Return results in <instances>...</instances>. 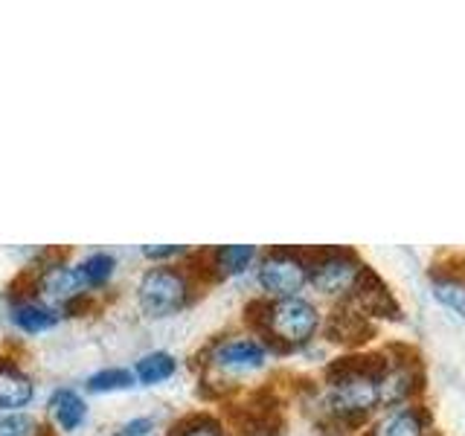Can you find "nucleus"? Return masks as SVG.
I'll return each instance as SVG.
<instances>
[{"instance_id":"1","label":"nucleus","mask_w":465,"mask_h":436,"mask_svg":"<svg viewBox=\"0 0 465 436\" xmlns=\"http://www.w3.org/2000/svg\"><path fill=\"white\" fill-rule=\"evenodd\" d=\"M378 378H381V363H352L341 370L329 390V407L341 419L367 416L381 404Z\"/></svg>"},{"instance_id":"2","label":"nucleus","mask_w":465,"mask_h":436,"mask_svg":"<svg viewBox=\"0 0 465 436\" xmlns=\"http://www.w3.org/2000/svg\"><path fill=\"white\" fill-rule=\"evenodd\" d=\"M320 326V312L302 297H282L268 305V329L276 341L288 346H302L314 338Z\"/></svg>"},{"instance_id":"3","label":"nucleus","mask_w":465,"mask_h":436,"mask_svg":"<svg viewBox=\"0 0 465 436\" xmlns=\"http://www.w3.org/2000/svg\"><path fill=\"white\" fill-rule=\"evenodd\" d=\"M363 271L367 268H363L352 253L334 251V253L320 256L314 265H309V280L320 294L343 297V294H352V291L358 288Z\"/></svg>"},{"instance_id":"4","label":"nucleus","mask_w":465,"mask_h":436,"mask_svg":"<svg viewBox=\"0 0 465 436\" xmlns=\"http://www.w3.org/2000/svg\"><path fill=\"white\" fill-rule=\"evenodd\" d=\"M186 302V280L172 268H152L140 282V305L145 314L166 317Z\"/></svg>"},{"instance_id":"5","label":"nucleus","mask_w":465,"mask_h":436,"mask_svg":"<svg viewBox=\"0 0 465 436\" xmlns=\"http://www.w3.org/2000/svg\"><path fill=\"white\" fill-rule=\"evenodd\" d=\"M309 282V265L288 251H276L262 259L259 265V285L273 294L276 300L282 297H297V291Z\"/></svg>"},{"instance_id":"6","label":"nucleus","mask_w":465,"mask_h":436,"mask_svg":"<svg viewBox=\"0 0 465 436\" xmlns=\"http://www.w3.org/2000/svg\"><path fill=\"white\" fill-rule=\"evenodd\" d=\"M428 431H430V413L425 407L401 404L378 419L370 436H428Z\"/></svg>"},{"instance_id":"7","label":"nucleus","mask_w":465,"mask_h":436,"mask_svg":"<svg viewBox=\"0 0 465 436\" xmlns=\"http://www.w3.org/2000/svg\"><path fill=\"white\" fill-rule=\"evenodd\" d=\"M378 390H381V407H401L416 392V363L404 361H387L381 363V378H378Z\"/></svg>"},{"instance_id":"8","label":"nucleus","mask_w":465,"mask_h":436,"mask_svg":"<svg viewBox=\"0 0 465 436\" xmlns=\"http://www.w3.org/2000/svg\"><path fill=\"white\" fill-rule=\"evenodd\" d=\"M215 363L224 370H259L265 363V346L256 343L253 338H232L215 349Z\"/></svg>"},{"instance_id":"9","label":"nucleus","mask_w":465,"mask_h":436,"mask_svg":"<svg viewBox=\"0 0 465 436\" xmlns=\"http://www.w3.org/2000/svg\"><path fill=\"white\" fill-rule=\"evenodd\" d=\"M352 294H358V302L361 309L367 314H381V317H399V302L392 300L390 288L378 280V276L372 271H363L358 288L352 291Z\"/></svg>"},{"instance_id":"10","label":"nucleus","mask_w":465,"mask_h":436,"mask_svg":"<svg viewBox=\"0 0 465 436\" xmlns=\"http://www.w3.org/2000/svg\"><path fill=\"white\" fill-rule=\"evenodd\" d=\"M38 285H41V297L47 302H67L79 294L82 280L76 271H70L64 265H50L41 273Z\"/></svg>"},{"instance_id":"11","label":"nucleus","mask_w":465,"mask_h":436,"mask_svg":"<svg viewBox=\"0 0 465 436\" xmlns=\"http://www.w3.org/2000/svg\"><path fill=\"white\" fill-rule=\"evenodd\" d=\"M33 399V382L15 367H0V407L4 411H18Z\"/></svg>"},{"instance_id":"12","label":"nucleus","mask_w":465,"mask_h":436,"mask_svg":"<svg viewBox=\"0 0 465 436\" xmlns=\"http://www.w3.org/2000/svg\"><path fill=\"white\" fill-rule=\"evenodd\" d=\"M433 297L440 300L445 309L465 317V276H454V273L433 276Z\"/></svg>"},{"instance_id":"13","label":"nucleus","mask_w":465,"mask_h":436,"mask_svg":"<svg viewBox=\"0 0 465 436\" xmlns=\"http://www.w3.org/2000/svg\"><path fill=\"white\" fill-rule=\"evenodd\" d=\"M50 407L58 419V425H62L64 431H76L84 421V404L73 390H58L50 401Z\"/></svg>"},{"instance_id":"14","label":"nucleus","mask_w":465,"mask_h":436,"mask_svg":"<svg viewBox=\"0 0 465 436\" xmlns=\"http://www.w3.org/2000/svg\"><path fill=\"white\" fill-rule=\"evenodd\" d=\"M12 320L18 323L24 332H47L58 323V314L50 305H38V302H24L15 309Z\"/></svg>"},{"instance_id":"15","label":"nucleus","mask_w":465,"mask_h":436,"mask_svg":"<svg viewBox=\"0 0 465 436\" xmlns=\"http://www.w3.org/2000/svg\"><path fill=\"white\" fill-rule=\"evenodd\" d=\"M174 358L169 355V352H152V355H145V358H140V363H137V378L143 384H157V382H166V378L174 372Z\"/></svg>"},{"instance_id":"16","label":"nucleus","mask_w":465,"mask_h":436,"mask_svg":"<svg viewBox=\"0 0 465 436\" xmlns=\"http://www.w3.org/2000/svg\"><path fill=\"white\" fill-rule=\"evenodd\" d=\"M253 256H256L253 244H227L215 253V265L224 276H232V273H242L247 265H251Z\"/></svg>"},{"instance_id":"17","label":"nucleus","mask_w":465,"mask_h":436,"mask_svg":"<svg viewBox=\"0 0 465 436\" xmlns=\"http://www.w3.org/2000/svg\"><path fill=\"white\" fill-rule=\"evenodd\" d=\"M114 271V259L108 253H94L91 259H84V265L76 271L82 285H102Z\"/></svg>"},{"instance_id":"18","label":"nucleus","mask_w":465,"mask_h":436,"mask_svg":"<svg viewBox=\"0 0 465 436\" xmlns=\"http://www.w3.org/2000/svg\"><path fill=\"white\" fill-rule=\"evenodd\" d=\"M134 384V375H131L128 370H102L96 375H91V382H87V387H91L94 392H102V390H125Z\"/></svg>"},{"instance_id":"19","label":"nucleus","mask_w":465,"mask_h":436,"mask_svg":"<svg viewBox=\"0 0 465 436\" xmlns=\"http://www.w3.org/2000/svg\"><path fill=\"white\" fill-rule=\"evenodd\" d=\"M38 433H41L38 419L26 413H9L0 419V436H38Z\"/></svg>"},{"instance_id":"20","label":"nucleus","mask_w":465,"mask_h":436,"mask_svg":"<svg viewBox=\"0 0 465 436\" xmlns=\"http://www.w3.org/2000/svg\"><path fill=\"white\" fill-rule=\"evenodd\" d=\"M174 436H224V433H222V428L215 425V421L203 419V421H193V425L181 428Z\"/></svg>"},{"instance_id":"21","label":"nucleus","mask_w":465,"mask_h":436,"mask_svg":"<svg viewBox=\"0 0 465 436\" xmlns=\"http://www.w3.org/2000/svg\"><path fill=\"white\" fill-rule=\"evenodd\" d=\"M149 431H152V419H131L128 425L120 428L116 436H145Z\"/></svg>"},{"instance_id":"22","label":"nucleus","mask_w":465,"mask_h":436,"mask_svg":"<svg viewBox=\"0 0 465 436\" xmlns=\"http://www.w3.org/2000/svg\"><path fill=\"white\" fill-rule=\"evenodd\" d=\"M174 253H181V247L178 244H169V247H145V256H174Z\"/></svg>"}]
</instances>
